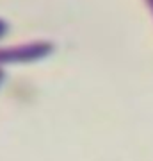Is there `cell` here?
Listing matches in <instances>:
<instances>
[{"instance_id":"6da1fadb","label":"cell","mask_w":153,"mask_h":161,"mask_svg":"<svg viewBox=\"0 0 153 161\" xmlns=\"http://www.w3.org/2000/svg\"><path fill=\"white\" fill-rule=\"evenodd\" d=\"M54 43L50 41H30L23 45L0 47V64H18V63H34L50 56Z\"/></svg>"},{"instance_id":"7a4b0ae2","label":"cell","mask_w":153,"mask_h":161,"mask_svg":"<svg viewBox=\"0 0 153 161\" xmlns=\"http://www.w3.org/2000/svg\"><path fill=\"white\" fill-rule=\"evenodd\" d=\"M6 32H7V23L0 18V38H4V36H6Z\"/></svg>"},{"instance_id":"3957f363","label":"cell","mask_w":153,"mask_h":161,"mask_svg":"<svg viewBox=\"0 0 153 161\" xmlns=\"http://www.w3.org/2000/svg\"><path fill=\"white\" fill-rule=\"evenodd\" d=\"M144 2H146V6H148V9H150V11L153 13V0H144Z\"/></svg>"},{"instance_id":"277c9868","label":"cell","mask_w":153,"mask_h":161,"mask_svg":"<svg viewBox=\"0 0 153 161\" xmlns=\"http://www.w3.org/2000/svg\"><path fill=\"white\" fill-rule=\"evenodd\" d=\"M2 80H4V72L0 70V84H2Z\"/></svg>"}]
</instances>
